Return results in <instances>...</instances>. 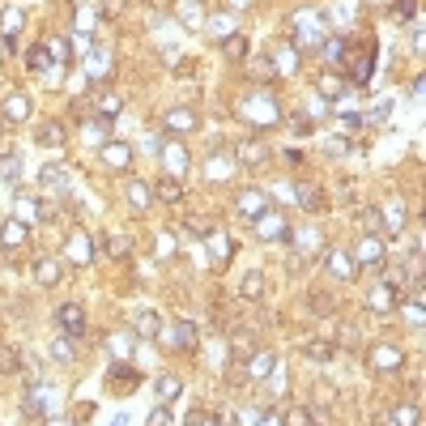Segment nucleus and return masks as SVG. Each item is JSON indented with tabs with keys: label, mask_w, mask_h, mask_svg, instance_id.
<instances>
[{
	"label": "nucleus",
	"mask_w": 426,
	"mask_h": 426,
	"mask_svg": "<svg viewBox=\"0 0 426 426\" xmlns=\"http://www.w3.org/2000/svg\"><path fill=\"white\" fill-rule=\"evenodd\" d=\"M333 350H337L333 341H307V358H311V362H329Z\"/></svg>",
	"instance_id": "c756f323"
},
{
	"label": "nucleus",
	"mask_w": 426,
	"mask_h": 426,
	"mask_svg": "<svg viewBox=\"0 0 426 426\" xmlns=\"http://www.w3.org/2000/svg\"><path fill=\"white\" fill-rule=\"evenodd\" d=\"M388 252H384V239L380 235H362L354 243V269H362V264H384Z\"/></svg>",
	"instance_id": "f03ea898"
},
{
	"label": "nucleus",
	"mask_w": 426,
	"mask_h": 426,
	"mask_svg": "<svg viewBox=\"0 0 426 426\" xmlns=\"http://www.w3.org/2000/svg\"><path fill=\"white\" fill-rule=\"evenodd\" d=\"M179 397V380L175 376H167V380H158V401H163V405H171Z\"/></svg>",
	"instance_id": "2f4dec72"
},
{
	"label": "nucleus",
	"mask_w": 426,
	"mask_h": 426,
	"mask_svg": "<svg viewBox=\"0 0 426 426\" xmlns=\"http://www.w3.org/2000/svg\"><path fill=\"white\" fill-rule=\"evenodd\" d=\"M422 320H426V315H422V303H418V294H413V298L405 303V324H413V329H418Z\"/></svg>",
	"instance_id": "4c0bfd02"
},
{
	"label": "nucleus",
	"mask_w": 426,
	"mask_h": 426,
	"mask_svg": "<svg viewBox=\"0 0 426 426\" xmlns=\"http://www.w3.org/2000/svg\"><path fill=\"white\" fill-rule=\"evenodd\" d=\"M179 22H188V26H200V0H179Z\"/></svg>",
	"instance_id": "7c9ffc66"
},
{
	"label": "nucleus",
	"mask_w": 426,
	"mask_h": 426,
	"mask_svg": "<svg viewBox=\"0 0 426 426\" xmlns=\"http://www.w3.org/2000/svg\"><path fill=\"white\" fill-rule=\"evenodd\" d=\"M222 56L243 60V56H247V39H243V34H226V39H222Z\"/></svg>",
	"instance_id": "bb28decb"
},
{
	"label": "nucleus",
	"mask_w": 426,
	"mask_h": 426,
	"mask_svg": "<svg viewBox=\"0 0 426 426\" xmlns=\"http://www.w3.org/2000/svg\"><path fill=\"white\" fill-rule=\"evenodd\" d=\"M320 94H329V98H337V94H345V85H341V81H324V77H320Z\"/></svg>",
	"instance_id": "c03bdc74"
},
{
	"label": "nucleus",
	"mask_w": 426,
	"mask_h": 426,
	"mask_svg": "<svg viewBox=\"0 0 426 426\" xmlns=\"http://www.w3.org/2000/svg\"><path fill=\"white\" fill-rule=\"evenodd\" d=\"M366 358H371V366H376V371H401L405 350H401V345H376Z\"/></svg>",
	"instance_id": "0eeeda50"
},
{
	"label": "nucleus",
	"mask_w": 426,
	"mask_h": 426,
	"mask_svg": "<svg viewBox=\"0 0 426 426\" xmlns=\"http://www.w3.org/2000/svg\"><path fill=\"white\" fill-rule=\"evenodd\" d=\"M311 311H337L333 294H324V290H311Z\"/></svg>",
	"instance_id": "e433bc0d"
},
{
	"label": "nucleus",
	"mask_w": 426,
	"mask_h": 426,
	"mask_svg": "<svg viewBox=\"0 0 426 426\" xmlns=\"http://www.w3.org/2000/svg\"><path fill=\"white\" fill-rule=\"evenodd\" d=\"M167 418H171V413H167V405H158V409L149 413V426H167Z\"/></svg>",
	"instance_id": "a18cd8bd"
},
{
	"label": "nucleus",
	"mask_w": 426,
	"mask_h": 426,
	"mask_svg": "<svg viewBox=\"0 0 426 426\" xmlns=\"http://www.w3.org/2000/svg\"><path fill=\"white\" fill-rule=\"evenodd\" d=\"M196 124H200V116L192 111V106H175V111H167V116H163V128H167V132H175V137L192 132Z\"/></svg>",
	"instance_id": "39448f33"
},
{
	"label": "nucleus",
	"mask_w": 426,
	"mask_h": 426,
	"mask_svg": "<svg viewBox=\"0 0 426 426\" xmlns=\"http://www.w3.org/2000/svg\"><path fill=\"white\" fill-rule=\"evenodd\" d=\"M392 18H397V22H413V18H418V0H397Z\"/></svg>",
	"instance_id": "f704fd0d"
},
{
	"label": "nucleus",
	"mask_w": 426,
	"mask_h": 426,
	"mask_svg": "<svg viewBox=\"0 0 426 426\" xmlns=\"http://www.w3.org/2000/svg\"><path fill=\"white\" fill-rule=\"evenodd\" d=\"M380 226H384V231H392V235H401V231H405V205H401V200H392V205L384 209V222H380Z\"/></svg>",
	"instance_id": "5701e85b"
},
{
	"label": "nucleus",
	"mask_w": 426,
	"mask_h": 426,
	"mask_svg": "<svg viewBox=\"0 0 426 426\" xmlns=\"http://www.w3.org/2000/svg\"><path fill=\"white\" fill-rule=\"evenodd\" d=\"M282 426H324V418H320L315 409H307V405H290L282 413Z\"/></svg>",
	"instance_id": "f8f14e48"
},
{
	"label": "nucleus",
	"mask_w": 426,
	"mask_h": 426,
	"mask_svg": "<svg viewBox=\"0 0 426 426\" xmlns=\"http://www.w3.org/2000/svg\"><path fill=\"white\" fill-rule=\"evenodd\" d=\"M128 200H132V209H149L153 192L145 188V179H128Z\"/></svg>",
	"instance_id": "b1692460"
},
{
	"label": "nucleus",
	"mask_w": 426,
	"mask_h": 426,
	"mask_svg": "<svg viewBox=\"0 0 426 426\" xmlns=\"http://www.w3.org/2000/svg\"><path fill=\"white\" fill-rule=\"evenodd\" d=\"M163 158H167V167H171V175H175V179H179V171H184V167H188V149H184V145H175V141H171V145H163Z\"/></svg>",
	"instance_id": "4be33fe9"
},
{
	"label": "nucleus",
	"mask_w": 426,
	"mask_h": 426,
	"mask_svg": "<svg viewBox=\"0 0 426 426\" xmlns=\"http://www.w3.org/2000/svg\"><path fill=\"white\" fill-rule=\"evenodd\" d=\"M30 120V98L26 94H9L5 98V124H22Z\"/></svg>",
	"instance_id": "4468645a"
},
{
	"label": "nucleus",
	"mask_w": 426,
	"mask_h": 426,
	"mask_svg": "<svg viewBox=\"0 0 426 426\" xmlns=\"http://www.w3.org/2000/svg\"><path fill=\"white\" fill-rule=\"evenodd\" d=\"M341 345H358V333L354 329H341Z\"/></svg>",
	"instance_id": "de8ad7c7"
},
{
	"label": "nucleus",
	"mask_w": 426,
	"mask_h": 426,
	"mask_svg": "<svg viewBox=\"0 0 426 426\" xmlns=\"http://www.w3.org/2000/svg\"><path fill=\"white\" fill-rule=\"evenodd\" d=\"M188 426H213V413H205V409H192V413H188Z\"/></svg>",
	"instance_id": "37998d69"
},
{
	"label": "nucleus",
	"mask_w": 426,
	"mask_h": 426,
	"mask_svg": "<svg viewBox=\"0 0 426 426\" xmlns=\"http://www.w3.org/2000/svg\"><path fill=\"white\" fill-rule=\"evenodd\" d=\"M51 354H56L60 362H73L77 350H73V337H60V341H51Z\"/></svg>",
	"instance_id": "72a5a7b5"
},
{
	"label": "nucleus",
	"mask_w": 426,
	"mask_h": 426,
	"mask_svg": "<svg viewBox=\"0 0 426 426\" xmlns=\"http://www.w3.org/2000/svg\"><path fill=\"white\" fill-rule=\"evenodd\" d=\"M34 277H39V286H60V282H64V269H60V260H51V256H39V260H34Z\"/></svg>",
	"instance_id": "9b49d317"
},
{
	"label": "nucleus",
	"mask_w": 426,
	"mask_h": 426,
	"mask_svg": "<svg viewBox=\"0 0 426 426\" xmlns=\"http://www.w3.org/2000/svg\"><path fill=\"white\" fill-rule=\"evenodd\" d=\"M64 137H69L64 124H39V128H34V141H39V145H64Z\"/></svg>",
	"instance_id": "412c9836"
},
{
	"label": "nucleus",
	"mask_w": 426,
	"mask_h": 426,
	"mask_svg": "<svg viewBox=\"0 0 426 426\" xmlns=\"http://www.w3.org/2000/svg\"><path fill=\"white\" fill-rule=\"evenodd\" d=\"M324 264H329V273L337 277V282H354L358 277V269H354V260L341 252V247H329L324 252Z\"/></svg>",
	"instance_id": "423d86ee"
},
{
	"label": "nucleus",
	"mask_w": 426,
	"mask_h": 426,
	"mask_svg": "<svg viewBox=\"0 0 426 426\" xmlns=\"http://www.w3.org/2000/svg\"><path fill=\"white\" fill-rule=\"evenodd\" d=\"M167 345H171L175 354H192V350H196V329L188 324V320H175V324H171V337H167Z\"/></svg>",
	"instance_id": "6e6552de"
},
{
	"label": "nucleus",
	"mask_w": 426,
	"mask_h": 426,
	"mask_svg": "<svg viewBox=\"0 0 426 426\" xmlns=\"http://www.w3.org/2000/svg\"><path fill=\"white\" fill-rule=\"evenodd\" d=\"M56 324L64 329V337H85V329H90V324H85V311H81L77 303H64V307L56 311Z\"/></svg>",
	"instance_id": "7ed1b4c3"
},
{
	"label": "nucleus",
	"mask_w": 426,
	"mask_h": 426,
	"mask_svg": "<svg viewBox=\"0 0 426 426\" xmlns=\"http://www.w3.org/2000/svg\"><path fill=\"white\" fill-rule=\"evenodd\" d=\"M102 243H106V252H111V256H128V243H124V239H116V235H106Z\"/></svg>",
	"instance_id": "79ce46f5"
},
{
	"label": "nucleus",
	"mask_w": 426,
	"mask_h": 426,
	"mask_svg": "<svg viewBox=\"0 0 426 426\" xmlns=\"http://www.w3.org/2000/svg\"><path fill=\"white\" fill-rule=\"evenodd\" d=\"M18 175H22V158H18V153H0V179L13 184Z\"/></svg>",
	"instance_id": "c85d7f7f"
},
{
	"label": "nucleus",
	"mask_w": 426,
	"mask_h": 426,
	"mask_svg": "<svg viewBox=\"0 0 426 426\" xmlns=\"http://www.w3.org/2000/svg\"><path fill=\"white\" fill-rule=\"evenodd\" d=\"M43 184H47V188H64V171H60V167H47V171H43Z\"/></svg>",
	"instance_id": "ea45409f"
},
{
	"label": "nucleus",
	"mask_w": 426,
	"mask_h": 426,
	"mask_svg": "<svg viewBox=\"0 0 426 426\" xmlns=\"http://www.w3.org/2000/svg\"><path fill=\"white\" fill-rule=\"evenodd\" d=\"M239 294H243V298H260V294H264V273H256V269H252V273L243 277Z\"/></svg>",
	"instance_id": "cd10ccee"
},
{
	"label": "nucleus",
	"mask_w": 426,
	"mask_h": 426,
	"mask_svg": "<svg viewBox=\"0 0 426 426\" xmlns=\"http://www.w3.org/2000/svg\"><path fill=\"white\" fill-rule=\"evenodd\" d=\"M69 256L73 260H94V239L90 235H73L69 239Z\"/></svg>",
	"instance_id": "393cba45"
},
{
	"label": "nucleus",
	"mask_w": 426,
	"mask_h": 426,
	"mask_svg": "<svg viewBox=\"0 0 426 426\" xmlns=\"http://www.w3.org/2000/svg\"><path fill=\"white\" fill-rule=\"evenodd\" d=\"M132 329L149 341V337H158V329H163V315L158 311H137V320H132Z\"/></svg>",
	"instance_id": "6ab92c4d"
},
{
	"label": "nucleus",
	"mask_w": 426,
	"mask_h": 426,
	"mask_svg": "<svg viewBox=\"0 0 426 426\" xmlns=\"http://www.w3.org/2000/svg\"><path fill=\"white\" fill-rule=\"evenodd\" d=\"M392 303H397V294L388 286H380L376 294H371V307H376V311H392Z\"/></svg>",
	"instance_id": "473e14b6"
},
{
	"label": "nucleus",
	"mask_w": 426,
	"mask_h": 426,
	"mask_svg": "<svg viewBox=\"0 0 426 426\" xmlns=\"http://www.w3.org/2000/svg\"><path fill=\"white\" fill-rule=\"evenodd\" d=\"M243 376H247V380H256V384H260V380H269V376H273V354H269V350H252V354H247V371H243Z\"/></svg>",
	"instance_id": "1a4fd4ad"
},
{
	"label": "nucleus",
	"mask_w": 426,
	"mask_h": 426,
	"mask_svg": "<svg viewBox=\"0 0 426 426\" xmlns=\"http://www.w3.org/2000/svg\"><path fill=\"white\" fill-rule=\"evenodd\" d=\"M184 226H188L192 235H200V239H205V235H213V222H205V218H188Z\"/></svg>",
	"instance_id": "58836bf2"
},
{
	"label": "nucleus",
	"mask_w": 426,
	"mask_h": 426,
	"mask_svg": "<svg viewBox=\"0 0 426 426\" xmlns=\"http://www.w3.org/2000/svg\"><path fill=\"white\" fill-rule=\"evenodd\" d=\"M256 235H264V239H286L290 226H286V218H282L277 209H269L264 218H256Z\"/></svg>",
	"instance_id": "9d476101"
},
{
	"label": "nucleus",
	"mask_w": 426,
	"mask_h": 426,
	"mask_svg": "<svg viewBox=\"0 0 426 426\" xmlns=\"http://www.w3.org/2000/svg\"><path fill=\"white\" fill-rule=\"evenodd\" d=\"M153 196L167 200V205H179V200H184V184H179L175 175H163V179L153 184Z\"/></svg>",
	"instance_id": "2eb2a0df"
},
{
	"label": "nucleus",
	"mask_w": 426,
	"mask_h": 426,
	"mask_svg": "<svg viewBox=\"0 0 426 426\" xmlns=\"http://www.w3.org/2000/svg\"><path fill=\"white\" fill-rule=\"evenodd\" d=\"M392 418H397L392 426H418V405H401Z\"/></svg>",
	"instance_id": "c9c22d12"
},
{
	"label": "nucleus",
	"mask_w": 426,
	"mask_h": 426,
	"mask_svg": "<svg viewBox=\"0 0 426 426\" xmlns=\"http://www.w3.org/2000/svg\"><path fill=\"white\" fill-rule=\"evenodd\" d=\"M102 158H106V167H120V171L132 167V149H128L124 141H106V145H102Z\"/></svg>",
	"instance_id": "ddd939ff"
},
{
	"label": "nucleus",
	"mask_w": 426,
	"mask_h": 426,
	"mask_svg": "<svg viewBox=\"0 0 426 426\" xmlns=\"http://www.w3.org/2000/svg\"><path fill=\"white\" fill-rule=\"evenodd\" d=\"M0 137H5V120H0Z\"/></svg>",
	"instance_id": "09e8293b"
},
{
	"label": "nucleus",
	"mask_w": 426,
	"mask_h": 426,
	"mask_svg": "<svg viewBox=\"0 0 426 426\" xmlns=\"http://www.w3.org/2000/svg\"><path fill=\"white\" fill-rule=\"evenodd\" d=\"M239 163H243V167H260V163H269V145H260V141H243V145H239Z\"/></svg>",
	"instance_id": "dca6fc26"
},
{
	"label": "nucleus",
	"mask_w": 426,
	"mask_h": 426,
	"mask_svg": "<svg viewBox=\"0 0 426 426\" xmlns=\"http://www.w3.org/2000/svg\"><path fill=\"white\" fill-rule=\"evenodd\" d=\"M137 384H141V371H132V366H111L106 371V388H111L116 397L137 392Z\"/></svg>",
	"instance_id": "20e7f679"
},
{
	"label": "nucleus",
	"mask_w": 426,
	"mask_h": 426,
	"mask_svg": "<svg viewBox=\"0 0 426 426\" xmlns=\"http://www.w3.org/2000/svg\"><path fill=\"white\" fill-rule=\"evenodd\" d=\"M294 196H298V205H303L307 213H324V192H320L315 184H298Z\"/></svg>",
	"instance_id": "f3484780"
},
{
	"label": "nucleus",
	"mask_w": 426,
	"mask_h": 426,
	"mask_svg": "<svg viewBox=\"0 0 426 426\" xmlns=\"http://www.w3.org/2000/svg\"><path fill=\"white\" fill-rule=\"evenodd\" d=\"M30 243V231L22 222H5L0 226V247H26Z\"/></svg>",
	"instance_id": "a211bd4d"
},
{
	"label": "nucleus",
	"mask_w": 426,
	"mask_h": 426,
	"mask_svg": "<svg viewBox=\"0 0 426 426\" xmlns=\"http://www.w3.org/2000/svg\"><path fill=\"white\" fill-rule=\"evenodd\" d=\"M13 371H22V354L0 341V376H13Z\"/></svg>",
	"instance_id": "a878e982"
},
{
	"label": "nucleus",
	"mask_w": 426,
	"mask_h": 426,
	"mask_svg": "<svg viewBox=\"0 0 426 426\" xmlns=\"http://www.w3.org/2000/svg\"><path fill=\"white\" fill-rule=\"evenodd\" d=\"M235 209H239V218H247V222H256V218H264L273 205H269V196H264L260 188H243L239 196H235Z\"/></svg>",
	"instance_id": "f257e3e1"
},
{
	"label": "nucleus",
	"mask_w": 426,
	"mask_h": 426,
	"mask_svg": "<svg viewBox=\"0 0 426 426\" xmlns=\"http://www.w3.org/2000/svg\"><path fill=\"white\" fill-rule=\"evenodd\" d=\"M209 26H213V30H218V34H231V22H226V18H213Z\"/></svg>",
	"instance_id": "49530a36"
},
{
	"label": "nucleus",
	"mask_w": 426,
	"mask_h": 426,
	"mask_svg": "<svg viewBox=\"0 0 426 426\" xmlns=\"http://www.w3.org/2000/svg\"><path fill=\"white\" fill-rule=\"evenodd\" d=\"M231 256H235V243H231L226 235H213V239H209V260H213V264H231Z\"/></svg>",
	"instance_id": "aec40b11"
},
{
	"label": "nucleus",
	"mask_w": 426,
	"mask_h": 426,
	"mask_svg": "<svg viewBox=\"0 0 426 426\" xmlns=\"http://www.w3.org/2000/svg\"><path fill=\"white\" fill-rule=\"evenodd\" d=\"M358 218H362V226H366V235H376V231H380V218H376V209H362V213H358Z\"/></svg>",
	"instance_id": "a19ab883"
}]
</instances>
